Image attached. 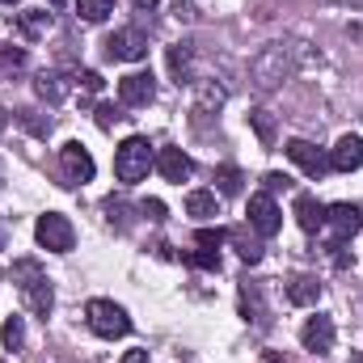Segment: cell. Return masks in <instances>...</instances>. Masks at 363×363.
Masks as SVG:
<instances>
[{
  "label": "cell",
  "instance_id": "cell-6",
  "mask_svg": "<svg viewBox=\"0 0 363 363\" xmlns=\"http://www.w3.org/2000/svg\"><path fill=\"white\" fill-rule=\"evenodd\" d=\"M34 237H38V245H43V250H51V254H72V245H77V228H72V220H68V216H60V211L38 216Z\"/></svg>",
  "mask_w": 363,
  "mask_h": 363
},
{
  "label": "cell",
  "instance_id": "cell-15",
  "mask_svg": "<svg viewBox=\"0 0 363 363\" xmlns=\"http://www.w3.org/2000/svg\"><path fill=\"white\" fill-rule=\"evenodd\" d=\"M296 224H300L308 237H317L321 224H325V203H317L313 194H296Z\"/></svg>",
  "mask_w": 363,
  "mask_h": 363
},
{
  "label": "cell",
  "instance_id": "cell-14",
  "mask_svg": "<svg viewBox=\"0 0 363 363\" xmlns=\"http://www.w3.org/2000/svg\"><path fill=\"white\" fill-rule=\"evenodd\" d=\"M157 169L165 182H190L194 178V161L182 152V148H161L157 152Z\"/></svg>",
  "mask_w": 363,
  "mask_h": 363
},
{
  "label": "cell",
  "instance_id": "cell-19",
  "mask_svg": "<svg viewBox=\"0 0 363 363\" xmlns=\"http://www.w3.org/2000/svg\"><path fill=\"white\" fill-rule=\"evenodd\" d=\"M34 93H38L47 106H60V101L68 97V81H64L60 72H38V81H34Z\"/></svg>",
  "mask_w": 363,
  "mask_h": 363
},
{
  "label": "cell",
  "instance_id": "cell-24",
  "mask_svg": "<svg viewBox=\"0 0 363 363\" xmlns=\"http://www.w3.org/2000/svg\"><path fill=\"white\" fill-rule=\"evenodd\" d=\"M47 30H51V13H26V17H17V34L21 38H38Z\"/></svg>",
  "mask_w": 363,
  "mask_h": 363
},
{
  "label": "cell",
  "instance_id": "cell-38",
  "mask_svg": "<svg viewBox=\"0 0 363 363\" xmlns=\"http://www.w3.org/2000/svg\"><path fill=\"white\" fill-rule=\"evenodd\" d=\"M47 4H51V9H60V4H68V0H47Z\"/></svg>",
  "mask_w": 363,
  "mask_h": 363
},
{
  "label": "cell",
  "instance_id": "cell-1",
  "mask_svg": "<svg viewBox=\"0 0 363 363\" xmlns=\"http://www.w3.org/2000/svg\"><path fill=\"white\" fill-rule=\"evenodd\" d=\"M9 279L17 283V291H21V304L34 313V317H51V308H55V291H51V279L47 271L34 262V258H21V262H13L9 267Z\"/></svg>",
  "mask_w": 363,
  "mask_h": 363
},
{
  "label": "cell",
  "instance_id": "cell-39",
  "mask_svg": "<svg viewBox=\"0 0 363 363\" xmlns=\"http://www.w3.org/2000/svg\"><path fill=\"white\" fill-rule=\"evenodd\" d=\"M351 363H363V355H351Z\"/></svg>",
  "mask_w": 363,
  "mask_h": 363
},
{
  "label": "cell",
  "instance_id": "cell-41",
  "mask_svg": "<svg viewBox=\"0 0 363 363\" xmlns=\"http://www.w3.org/2000/svg\"><path fill=\"white\" fill-rule=\"evenodd\" d=\"M4 4H17V0H4Z\"/></svg>",
  "mask_w": 363,
  "mask_h": 363
},
{
  "label": "cell",
  "instance_id": "cell-2",
  "mask_svg": "<svg viewBox=\"0 0 363 363\" xmlns=\"http://www.w3.org/2000/svg\"><path fill=\"white\" fill-rule=\"evenodd\" d=\"M291 72H296V60H291V47H287V43H267V47L250 60V81H254L258 93H274Z\"/></svg>",
  "mask_w": 363,
  "mask_h": 363
},
{
  "label": "cell",
  "instance_id": "cell-3",
  "mask_svg": "<svg viewBox=\"0 0 363 363\" xmlns=\"http://www.w3.org/2000/svg\"><path fill=\"white\" fill-rule=\"evenodd\" d=\"M152 165H157V157H152V144H148L144 135H131V140H123V144H118V152H114V178L123 182V186H135V182H144Z\"/></svg>",
  "mask_w": 363,
  "mask_h": 363
},
{
  "label": "cell",
  "instance_id": "cell-27",
  "mask_svg": "<svg viewBox=\"0 0 363 363\" xmlns=\"http://www.w3.org/2000/svg\"><path fill=\"white\" fill-rule=\"evenodd\" d=\"M216 182H220V194H241V169L237 165H224L220 174H216Z\"/></svg>",
  "mask_w": 363,
  "mask_h": 363
},
{
  "label": "cell",
  "instance_id": "cell-7",
  "mask_svg": "<svg viewBox=\"0 0 363 363\" xmlns=\"http://www.w3.org/2000/svg\"><path fill=\"white\" fill-rule=\"evenodd\" d=\"M106 55L118 60V64L144 60V55H148V34H144L140 26H123V30H114V34L106 38Z\"/></svg>",
  "mask_w": 363,
  "mask_h": 363
},
{
  "label": "cell",
  "instance_id": "cell-26",
  "mask_svg": "<svg viewBox=\"0 0 363 363\" xmlns=\"http://www.w3.org/2000/svg\"><path fill=\"white\" fill-rule=\"evenodd\" d=\"M77 13L85 21H106L114 13V0H77Z\"/></svg>",
  "mask_w": 363,
  "mask_h": 363
},
{
  "label": "cell",
  "instance_id": "cell-17",
  "mask_svg": "<svg viewBox=\"0 0 363 363\" xmlns=\"http://www.w3.org/2000/svg\"><path fill=\"white\" fill-rule=\"evenodd\" d=\"M224 106V89L216 81H194V118H207Z\"/></svg>",
  "mask_w": 363,
  "mask_h": 363
},
{
  "label": "cell",
  "instance_id": "cell-22",
  "mask_svg": "<svg viewBox=\"0 0 363 363\" xmlns=\"http://www.w3.org/2000/svg\"><path fill=\"white\" fill-rule=\"evenodd\" d=\"M186 216L211 220V216H216V194H211V190H190V194H186Z\"/></svg>",
  "mask_w": 363,
  "mask_h": 363
},
{
  "label": "cell",
  "instance_id": "cell-8",
  "mask_svg": "<svg viewBox=\"0 0 363 363\" xmlns=\"http://www.w3.org/2000/svg\"><path fill=\"white\" fill-rule=\"evenodd\" d=\"M93 157L89 148L81 144V140H68L64 148H60V174H64V186H85V182H93Z\"/></svg>",
  "mask_w": 363,
  "mask_h": 363
},
{
  "label": "cell",
  "instance_id": "cell-21",
  "mask_svg": "<svg viewBox=\"0 0 363 363\" xmlns=\"http://www.w3.org/2000/svg\"><path fill=\"white\" fill-rule=\"evenodd\" d=\"M241 313H245V321L267 325V308H262V296H258L254 283H241Z\"/></svg>",
  "mask_w": 363,
  "mask_h": 363
},
{
  "label": "cell",
  "instance_id": "cell-33",
  "mask_svg": "<svg viewBox=\"0 0 363 363\" xmlns=\"http://www.w3.org/2000/svg\"><path fill=\"white\" fill-rule=\"evenodd\" d=\"M140 211H144L148 220H165V203H161V199H144V203H140Z\"/></svg>",
  "mask_w": 363,
  "mask_h": 363
},
{
  "label": "cell",
  "instance_id": "cell-13",
  "mask_svg": "<svg viewBox=\"0 0 363 363\" xmlns=\"http://www.w3.org/2000/svg\"><path fill=\"white\" fill-rule=\"evenodd\" d=\"M330 169H338V174L363 169V140L359 135H342V140L330 148Z\"/></svg>",
  "mask_w": 363,
  "mask_h": 363
},
{
  "label": "cell",
  "instance_id": "cell-30",
  "mask_svg": "<svg viewBox=\"0 0 363 363\" xmlns=\"http://www.w3.org/2000/svg\"><path fill=\"white\" fill-rule=\"evenodd\" d=\"M190 262H194V267H203V271H220V250H194V254H190Z\"/></svg>",
  "mask_w": 363,
  "mask_h": 363
},
{
  "label": "cell",
  "instance_id": "cell-25",
  "mask_svg": "<svg viewBox=\"0 0 363 363\" xmlns=\"http://www.w3.org/2000/svg\"><path fill=\"white\" fill-rule=\"evenodd\" d=\"M0 338H4L9 351H21V347H26V321H21V317H9V321L0 325Z\"/></svg>",
  "mask_w": 363,
  "mask_h": 363
},
{
  "label": "cell",
  "instance_id": "cell-32",
  "mask_svg": "<svg viewBox=\"0 0 363 363\" xmlns=\"http://www.w3.org/2000/svg\"><path fill=\"white\" fill-rule=\"evenodd\" d=\"M17 118H21V123H26V127H30L34 135H47V131H51V123H38V118H34V110H21Z\"/></svg>",
  "mask_w": 363,
  "mask_h": 363
},
{
  "label": "cell",
  "instance_id": "cell-29",
  "mask_svg": "<svg viewBox=\"0 0 363 363\" xmlns=\"http://www.w3.org/2000/svg\"><path fill=\"white\" fill-rule=\"evenodd\" d=\"M194 241H199V250H220V245L228 241V233H220V228H203Z\"/></svg>",
  "mask_w": 363,
  "mask_h": 363
},
{
  "label": "cell",
  "instance_id": "cell-9",
  "mask_svg": "<svg viewBox=\"0 0 363 363\" xmlns=\"http://www.w3.org/2000/svg\"><path fill=\"white\" fill-rule=\"evenodd\" d=\"M250 228L258 237H274L283 228V211H279V203H274L267 190L262 194H250Z\"/></svg>",
  "mask_w": 363,
  "mask_h": 363
},
{
  "label": "cell",
  "instance_id": "cell-34",
  "mask_svg": "<svg viewBox=\"0 0 363 363\" xmlns=\"http://www.w3.org/2000/svg\"><path fill=\"white\" fill-rule=\"evenodd\" d=\"M77 85H81L85 93H97L101 89V77H97V72H77Z\"/></svg>",
  "mask_w": 363,
  "mask_h": 363
},
{
  "label": "cell",
  "instance_id": "cell-37",
  "mask_svg": "<svg viewBox=\"0 0 363 363\" xmlns=\"http://www.w3.org/2000/svg\"><path fill=\"white\" fill-rule=\"evenodd\" d=\"M131 4H135V9H157L161 0H131Z\"/></svg>",
  "mask_w": 363,
  "mask_h": 363
},
{
  "label": "cell",
  "instance_id": "cell-18",
  "mask_svg": "<svg viewBox=\"0 0 363 363\" xmlns=\"http://www.w3.org/2000/svg\"><path fill=\"white\" fill-rule=\"evenodd\" d=\"M317 300H321V283H317L313 274H296V279L287 283V304L304 308V304H317Z\"/></svg>",
  "mask_w": 363,
  "mask_h": 363
},
{
  "label": "cell",
  "instance_id": "cell-11",
  "mask_svg": "<svg viewBox=\"0 0 363 363\" xmlns=\"http://www.w3.org/2000/svg\"><path fill=\"white\" fill-rule=\"evenodd\" d=\"M300 342H304V351H313V355H330V351H334V321H330L325 313L308 317L304 330H300Z\"/></svg>",
  "mask_w": 363,
  "mask_h": 363
},
{
  "label": "cell",
  "instance_id": "cell-10",
  "mask_svg": "<svg viewBox=\"0 0 363 363\" xmlns=\"http://www.w3.org/2000/svg\"><path fill=\"white\" fill-rule=\"evenodd\" d=\"M283 152H287V157H291L308 178H325V174H330V157H325L317 144H308V140H291Z\"/></svg>",
  "mask_w": 363,
  "mask_h": 363
},
{
  "label": "cell",
  "instance_id": "cell-31",
  "mask_svg": "<svg viewBox=\"0 0 363 363\" xmlns=\"http://www.w3.org/2000/svg\"><path fill=\"white\" fill-rule=\"evenodd\" d=\"M93 114H97V127H101V131H110V127H114V123H118V118H123V114H118V110H114V106H106V101H101V106H97V110H93Z\"/></svg>",
  "mask_w": 363,
  "mask_h": 363
},
{
  "label": "cell",
  "instance_id": "cell-36",
  "mask_svg": "<svg viewBox=\"0 0 363 363\" xmlns=\"http://www.w3.org/2000/svg\"><path fill=\"white\" fill-rule=\"evenodd\" d=\"M123 363H148V351H127Z\"/></svg>",
  "mask_w": 363,
  "mask_h": 363
},
{
  "label": "cell",
  "instance_id": "cell-16",
  "mask_svg": "<svg viewBox=\"0 0 363 363\" xmlns=\"http://www.w3.org/2000/svg\"><path fill=\"white\" fill-rule=\"evenodd\" d=\"M169 77L178 85H194V47L190 43H174L169 47Z\"/></svg>",
  "mask_w": 363,
  "mask_h": 363
},
{
  "label": "cell",
  "instance_id": "cell-35",
  "mask_svg": "<svg viewBox=\"0 0 363 363\" xmlns=\"http://www.w3.org/2000/svg\"><path fill=\"white\" fill-rule=\"evenodd\" d=\"M267 194H274V190H287V186H291V178H283V174H267Z\"/></svg>",
  "mask_w": 363,
  "mask_h": 363
},
{
  "label": "cell",
  "instance_id": "cell-23",
  "mask_svg": "<svg viewBox=\"0 0 363 363\" xmlns=\"http://www.w3.org/2000/svg\"><path fill=\"white\" fill-rule=\"evenodd\" d=\"M250 127L258 131V140H262V148H274V114L271 110H250Z\"/></svg>",
  "mask_w": 363,
  "mask_h": 363
},
{
  "label": "cell",
  "instance_id": "cell-4",
  "mask_svg": "<svg viewBox=\"0 0 363 363\" xmlns=\"http://www.w3.org/2000/svg\"><path fill=\"white\" fill-rule=\"evenodd\" d=\"M85 321H89V330L97 338H127L131 334V317H127V308H118L114 300H89L85 304Z\"/></svg>",
  "mask_w": 363,
  "mask_h": 363
},
{
  "label": "cell",
  "instance_id": "cell-40",
  "mask_svg": "<svg viewBox=\"0 0 363 363\" xmlns=\"http://www.w3.org/2000/svg\"><path fill=\"white\" fill-rule=\"evenodd\" d=\"M0 131H4V110H0Z\"/></svg>",
  "mask_w": 363,
  "mask_h": 363
},
{
  "label": "cell",
  "instance_id": "cell-28",
  "mask_svg": "<svg viewBox=\"0 0 363 363\" xmlns=\"http://www.w3.org/2000/svg\"><path fill=\"white\" fill-rule=\"evenodd\" d=\"M26 68V51L21 47H0V72H21Z\"/></svg>",
  "mask_w": 363,
  "mask_h": 363
},
{
  "label": "cell",
  "instance_id": "cell-20",
  "mask_svg": "<svg viewBox=\"0 0 363 363\" xmlns=\"http://www.w3.org/2000/svg\"><path fill=\"white\" fill-rule=\"evenodd\" d=\"M228 241L237 245L241 262H250V267H258V262H262V241H258V237H250V228H233V233H228Z\"/></svg>",
  "mask_w": 363,
  "mask_h": 363
},
{
  "label": "cell",
  "instance_id": "cell-5",
  "mask_svg": "<svg viewBox=\"0 0 363 363\" xmlns=\"http://www.w3.org/2000/svg\"><path fill=\"white\" fill-rule=\"evenodd\" d=\"M363 228V211L359 203H334L325 207V224H321V237L330 241V250H342L355 233Z\"/></svg>",
  "mask_w": 363,
  "mask_h": 363
},
{
  "label": "cell",
  "instance_id": "cell-12",
  "mask_svg": "<svg viewBox=\"0 0 363 363\" xmlns=\"http://www.w3.org/2000/svg\"><path fill=\"white\" fill-rule=\"evenodd\" d=\"M157 97V81H152V72H131V77H123L118 81V101L123 106H148Z\"/></svg>",
  "mask_w": 363,
  "mask_h": 363
}]
</instances>
